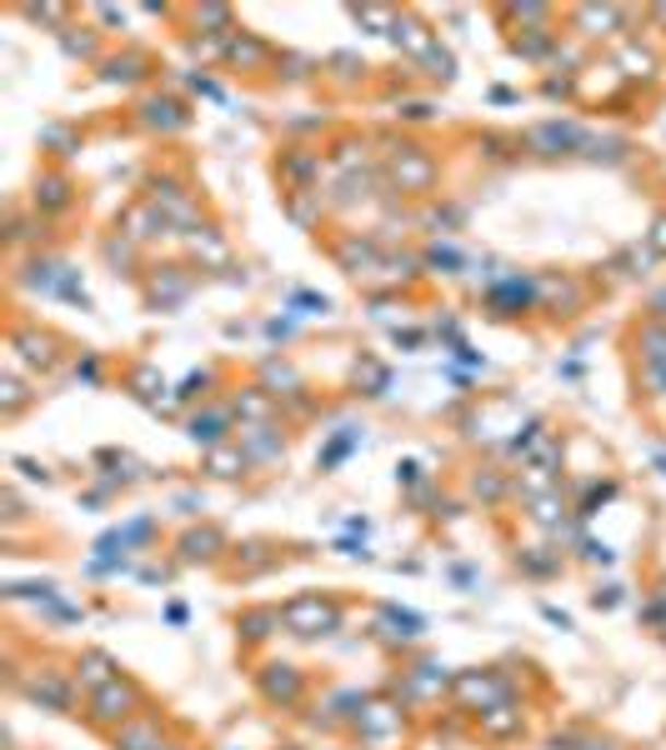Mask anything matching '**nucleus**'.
Masks as SVG:
<instances>
[{
    "mask_svg": "<svg viewBox=\"0 0 666 750\" xmlns=\"http://www.w3.org/2000/svg\"><path fill=\"white\" fill-rule=\"evenodd\" d=\"M226 536L215 526H190L176 536V561L180 565H215V561H226Z\"/></svg>",
    "mask_w": 666,
    "mask_h": 750,
    "instance_id": "obj_9",
    "label": "nucleus"
},
{
    "mask_svg": "<svg viewBox=\"0 0 666 750\" xmlns=\"http://www.w3.org/2000/svg\"><path fill=\"white\" fill-rule=\"evenodd\" d=\"M75 375H85V380H95V386L106 380V375H101V361H95V355H85V361H75Z\"/></svg>",
    "mask_w": 666,
    "mask_h": 750,
    "instance_id": "obj_31",
    "label": "nucleus"
},
{
    "mask_svg": "<svg viewBox=\"0 0 666 750\" xmlns=\"http://www.w3.org/2000/svg\"><path fill=\"white\" fill-rule=\"evenodd\" d=\"M522 711L516 705H491V711H481V736L487 740H512V736H522Z\"/></svg>",
    "mask_w": 666,
    "mask_h": 750,
    "instance_id": "obj_22",
    "label": "nucleus"
},
{
    "mask_svg": "<svg viewBox=\"0 0 666 750\" xmlns=\"http://www.w3.org/2000/svg\"><path fill=\"white\" fill-rule=\"evenodd\" d=\"M241 450L250 456V466H271L285 456V435L276 425H241Z\"/></svg>",
    "mask_w": 666,
    "mask_h": 750,
    "instance_id": "obj_17",
    "label": "nucleus"
},
{
    "mask_svg": "<svg viewBox=\"0 0 666 750\" xmlns=\"http://www.w3.org/2000/svg\"><path fill=\"white\" fill-rule=\"evenodd\" d=\"M60 345L66 340L56 336V330H46V326H36V320H15L11 326V351L21 355L25 365L36 375H50L60 365Z\"/></svg>",
    "mask_w": 666,
    "mask_h": 750,
    "instance_id": "obj_6",
    "label": "nucleus"
},
{
    "mask_svg": "<svg viewBox=\"0 0 666 750\" xmlns=\"http://www.w3.org/2000/svg\"><path fill=\"white\" fill-rule=\"evenodd\" d=\"M276 176L291 186V196H306L311 180L322 176V155L311 151V145H291V151L276 155Z\"/></svg>",
    "mask_w": 666,
    "mask_h": 750,
    "instance_id": "obj_12",
    "label": "nucleus"
},
{
    "mask_svg": "<svg viewBox=\"0 0 666 750\" xmlns=\"http://www.w3.org/2000/svg\"><path fill=\"white\" fill-rule=\"evenodd\" d=\"M36 400H40V390H31L15 371L0 375V415H5V421H21V415L31 411Z\"/></svg>",
    "mask_w": 666,
    "mask_h": 750,
    "instance_id": "obj_21",
    "label": "nucleus"
},
{
    "mask_svg": "<svg viewBox=\"0 0 666 750\" xmlns=\"http://www.w3.org/2000/svg\"><path fill=\"white\" fill-rule=\"evenodd\" d=\"M452 695L461 711H491V705H506V676L496 670H461L452 680Z\"/></svg>",
    "mask_w": 666,
    "mask_h": 750,
    "instance_id": "obj_7",
    "label": "nucleus"
},
{
    "mask_svg": "<svg viewBox=\"0 0 666 750\" xmlns=\"http://www.w3.org/2000/svg\"><path fill=\"white\" fill-rule=\"evenodd\" d=\"M166 750H196V746H190V740H171Z\"/></svg>",
    "mask_w": 666,
    "mask_h": 750,
    "instance_id": "obj_33",
    "label": "nucleus"
},
{
    "mask_svg": "<svg viewBox=\"0 0 666 750\" xmlns=\"http://www.w3.org/2000/svg\"><path fill=\"white\" fill-rule=\"evenodd\" d=\"M110 750H166V715L161 711H141L136 720H126L120 730H110Z\"/></svg>",
    "mask_w": 666,
    "mask_h": 750,
    "instance_id": "obj_8",
    "label": "nucleus"
},
{
    "mask_svg": "<svg viewBox=\"0 0 666 750\" xmlns=\"http://www.w3.org/2000/svg\"><path fill=\"white\" fill-rule=\"evenodd\" d=\"M281 621H285V631H291V635H301V641H316V635L341 631L346 600L326 596V590H306V596L285 600V606H281Z\"/></svg>",
    "mask_w": 666,
    "mask_h": 750,
    "instance_id": "obj_2",
    "label": "nucleus"
},
{
    "mask_svg": "<svg viewBox=\"0 0 666 750\" xmlns=\"http://www.w3.org/2000/svg\"><path fill=\"white\" fill-rule=\"evenodd\" d=\"M226 431H236V411H231L226 400H215V406H206V415L196 411L186 421V435L196 441V446H226Z\"/></svg>",
    "mask_w": 666,
    "mask_h": 750,
    "instance_id": "obj_13",
    "label": "nucleus"
},
{
    "mask_svg": "<svg viewBox=\"0 0 666 750\" xmlns=\"http://www.w3.org/2000/svg\"><path fill=\"white\" fill-rule=\"evenodd\" d=\"M71 670H75V680H81V691H85V695L101 691V685H110V680L120 676L116 656H106V651H81V656L71 660Z\"/></svg>",
    "mask_w": 666,
    "mask_h": 750,
    "instance_id": "obj_19",
    "label": "nucleus"
},
{
    "mask_svg": "<svg viewBox=\"0 0 666 750\" xmlns=\"http://www.w3.org/2000/svg\"><path fill=\"white\" fill-rule=\"evenodd\" d=\"M241 555H246L241 575H261V571H271V565H281V555H276L271 546H261V540H250V546H241Z\"/></svg>",
    "mask_w": 666,
    "mask_h": 750,
    "instance_id": "obj_25",
    "label": "nucleus"
},
{
    "mask_svg": "<svg viewBox=\"0 0 666 750\" xmlns=\"http://www.w3.org/2000/svg\"><path fill=\"white\" fill-rule=\"evenodd\" d=\"M536 551H541V546H536ZM536 551H531V555H516V565H522L526 575H551V571L561 565L557 555H536Z\"/></svg>",
    "mask_w": 666,
    "mask_h": 750,
    "instance_id": "obj_26",
    "label": "nucleus"
},
{
    "mask_svg": "<svg viewBox=\"0 0 666 750\" xmlns=\"http://www.w3.org/2000/svg\"><path fill=\"white\" fill-rule=\"evenodd\" d=\"M226 406L236 411L241 425H276V406H281V400H276L266 386H236Z\"/></svg>",
    "mask_w": 666,
    "mask_h": 750,
    "instance_id": "obj_14",
    "label": "nucleus"
},
{
    "mask_svg": "<svg viewBox=\"0 0 666 750\" xmlns=\"http://www.w3.org/2000/svg\"><path fill=\"white\" fill-rule=\"evenodd\" d=\"M386 176H392L406 196H431V186H436V176H441V161L427 145H396V151H386Z\"/></svg>",
    "mask_w": 666,
    "mask_h": 750,
    "instance_id": "obj_4",
    "label": "nucleus"
},
{
    "mask_svg": "<svg viewBox=\"0 0 666 750\" xmlns=\"http://www.w3.org/2000/svg\"><path fill=\"white\" fill-rule=\"evenodd\" d=\"M131 396L161 411V400H166V380H161V371H155V365H145V361L131 365Z\"/></svg>",
    "mask_w": 666,
    "mask_h": 750,
    "instance_id": "obj_24",
    "label": "nucleus"
},
{
    "mask_svg": "<svg viewBox=\"0 0 666 750\" xmlns=\"http://www.w3.org/2000/svg\"><path fill=\"white\" fill-rule=\"evenodd\" d=\"M501 485H506V481H501V476H491V470H481V476H476V495L487 491V501H496Z\"/></svg>",
    "mask_w": 666,
    "mask_h": 750,
    "instance_id": "obj_29",
    "label": "nucleus"
},
{
    "mask_svg": "<svg viewBox=\"0 0 666 750\" xmlns=\"http://www.w3.org/2000/svg\"><path fill=\"white\" fill-rule=\"evenodd\" d=\"M646 246H652L656 256H666V215H656V225L646 231Z\"/></svg>",
    "mask_w": 666,
    "mask_h": 750,
    "instance_id": "obj_30",
    "label": "nucleus"
},
{
    "mask_svg": "<svg viewBox=\"0 0 666 750\" xmlns=\"http://www.w3.org/2000/svg\"><path fill=\"white\" fill-rule=\"evenodd\" d=\"M646 305H652L656 320H666V285H662V291H652V301H646Z\"/></svg>",
    "mask_w": 666,
    "mask_h": 750,
    "instance_id": "obj_32",
    "label": "nucleus"
},
{
    "mask_svg": "<svg viewBox=\"0 0 666 750\" xmlns=\"http://www.w3.org/2000/svg\"><path fill=\"white\" fill-rule=\"evenodd\" d=\"M256 691H261L266 705H276V711H296L301 701H306L311 680L301 666H291V660H261V670H256Z\"/></svg>",
    "mask_w": 666,
    "mask_h": 750,
    "instance_id": "obj_5",
    "label": "nucleus"
},
{
    "mask_svg": "<svg viewBox=\"0 0 666 750\" xmlns=\"http://www.w3.org/2000/svg\"><path fill=\"white\" fill-rule=\"evenodd\" d=\"M190 291H196V276H190L186 266H151V281H145V301H151L155 310H171V305H180Z\"/></svg>",
    "mask_w": 666,
    "mask_h": 750,
    "instance_id": "obj_10",
    "label": "nucleus"
},
{
    "mask_svg": "<svg viewBox=\"0 0 666 750\" xmlns=\"http://www.w3.org/2000/svg\"><path fill=\"white\" fill-rule=\"evenodd\" d=\"M201 470L211 476V481H241L250 470V456L241 450V441H226V446H211L201 456Z\"/></svg>",
    "mask_w": 666,
    "mask_h": 750,
    "instance_id": "obj_18",
    "label": "nucleus"
},
{
    "mask_svg": "<svg viewBox=\"0 0 666 750\" xmlns=\"http://www.w3.org/2000/svg\"><path fill=\"white\" fill-rule=\"evenodd\" d=\"M266 60H271V46L256 40L250 31H231L226 36V66H241V71H261Z\"/></svg>",
    "mask_w": 666,
    "mask_h": 750,
    "instance_id": "obj_20",
    "label": "nucleus"
},
{
    "mask_svg": "<svg viewBox=\"0 0 666 750\" xmlns=\"http://www.w3.org/2000/svg\"><path fill=\"white\" fill-rule=\"evenodd\" d=\"M631 345H636L642 365H666V320H646V326H636Z\"/></svg>",
    "mask_w": 666,
    "mask_h": 750,
    "instance_id": "obj_23",
    "label": "nucleus"
},
{
    "mask_svg": "<svg viewBox=\"0 0 666 750\" xmlns=\"http://www.w3.org/2000/svg\"><path fill=\"white\" fill-rule=\"evenodd\" d=\"M31 200H36V215H60L75 206V180L60 171V165H46L36 176V190H31Z\"/></svg>",
    "mask_w": 666,
    "mask_h": 750,
    "instance_id": "obj_11",
    "label": "nucleus"
},
{
    "mask_svg": "<svg viewBox=\"0 0 666 750\" xmlns=\"http://www.w3.org/2000/svg\"><path fill=\"white\" fill-rule=\"evenodd\" d=\"M141 711H151V695H145L141 680H131L126 670H120L110 685H101V691L85 695L81 715H85V726L101 730V736H110V730H120L126 720H136Z\"/></svg>",
    "mask_w": 666,
    "mask_h": 750,
    "instance_id": "obj_1",
    "label": "nucleus"
},
{
    "mask_svg": "<svg viewBox=\"0 0 666 750\" xmlns=\"http://www.w3.org/2000/svg\"><path fill=\"white\" fill-rule=\"evenodd\" d=\"M211 380H215V371H196V375H190V380H186V390H180V400H196V396H211V390H206V386H211Z\"/></svg>",
    "mask_w": 666,
    "mask_h": 750,
    "instance_id": "obj_27",
    "label": "nucleus"
},
{
    "mask_svg": "<svg viewBox=\"0 0 666 750\" xmlns=\"http://www.w3.org/2000/svg\"><path fill=\"white\" fill-rule=\"evenodd\" d=\"M281 610L276 606H250V610H241L236 616V635H241V645H246V651H256V645H266L271 641L276 631H281Z\"/></svg>",
    "mask_w": 666,
    "mask_h": 750,
    "instance_id": "obj_15",
    "label": "nucleus"
},
{
    "mask_svg": "<svg viewBox=\"0 0 666 750\" xmlns=\"http://www.w3.org/2000/svg\"><path fill=\"white\" fill-rule=\"evenodd\" d=\"M15 691H21L25 701H36L40 711L81 715V711H75V691H81V680H75V670H66V666H36L31 676L15 680Z\"/></svg>",
    "mask_w": 666,
    "mask_h": 750,
    "instance_id": "obj_3",
    "label": "nucleus"
},
{
    "mask_svg": "<svg viewBox=\"0 0 666 750\" xmlns=\"http://www.w3.org/2000/svg\"><path fill=\"white\" fill-rule=\"evenodd\" d=\"M141 126L171 136V130H186L190 126V110L180 106L176 95H151V101H141Z\"/></svg>",
    "mask_w": 666,
    "mask_h": 750,
    "instance_id": "obj_16",
    "label": "nucleus"
},
{
    "mask_svg": "<svg viewBox=\"0 0 666 750\" xmlns=\"http://www.w3.org/2000/svg\"><path fill=\"white\" fill-rule=\"evenodd\" d=\"M621 11H576V25H617Z\"/></svg>",
    "mask_w": 666,
    "mask_h": 750,
    "instance_id": "obj_28",
    "label": "nucleus"
}]
</instances>
